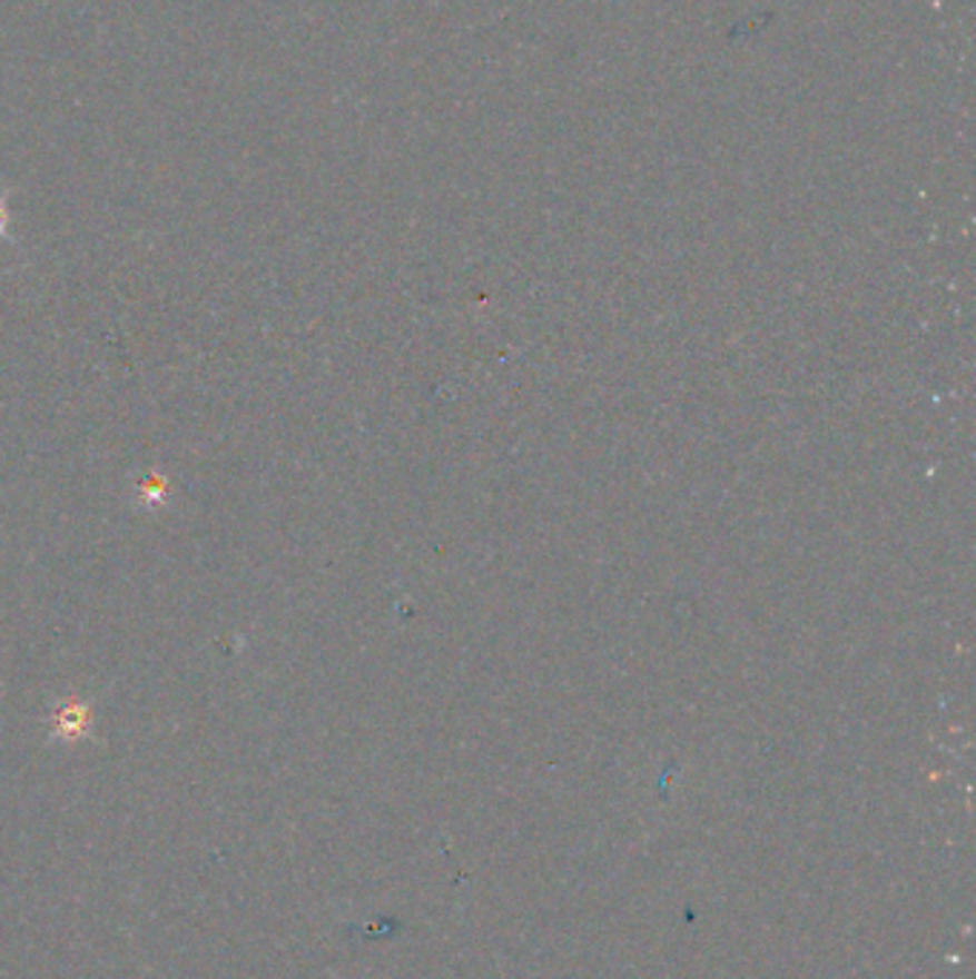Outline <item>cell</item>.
I'll return each instance as SVG.
<instances>
[{"label": "cell", "mask_w": 976, "mask_h": 979, "mask_svg": "<svg viewBox=\"0 0 976 979\" xmlns=\"http://www.w3.org/2000/svg\"><path fill=\"white\" fill-rule=\"evenodd\" d=\"M83 722H87V711H83V704L78 702L63 704V711L58 713V728H61L67 736H75V733L81 731Z\"/></svg>", "instance_id": "cell-1"}, {"label": "cell", "mask_w": 976, "mask_h": 979, "mask_svg": "<svg viewBox=\"0 0 976 979\" xmlns=\"http://www.w3.org/2000/svg\"><path fill=\"white\" fill-rule=\"evenodd\" d=\"M3 229H7V207L0 204V233H3Z\"/></svg>", "instance_id": "cell-2"}]
</instances>
